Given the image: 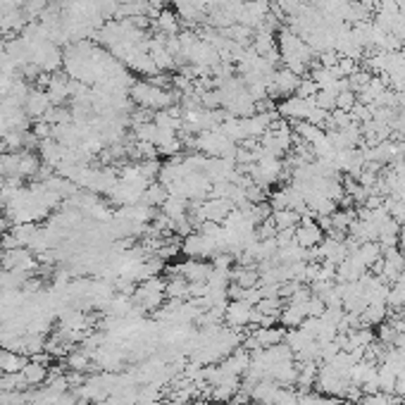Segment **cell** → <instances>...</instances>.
<instances>
[{
    "instance_id": "cell-10",
    "label": "cell",
    "mask_w": 405,
    "mask_h": 405,
    "mask_svg": "<svg viewBox=\"0 0 405 405\" xmlns=\"http://www.w3.org/2000/svg\"><path fill=\"white\" fill-rule=\"evenodd\" d=\"M22 374H24V379H27V384H40V381H45L48 379V367L45 364H40L36 360H29L27 362V367L22 369Z\"/></svg>"
},
{
    "instance_id": "cell-5",
    "label": "cell",
    "mask_w": 405,
    "mask_h": 405,
    "mask_svg": "<svg viewBox=\"0 0 405 405\" xmlns=\"http://www.w3.org/2000/svg\"><path fill=\"white\" fill-rule=\"evenodd\" d=\"M253 308H256V305L246 303V300H231V303H227L224 320H227L229 327H234V329L248 327V324H251V317H253Z\"/></svg>"
},
{
    "instance_id": "cell-9",
    "label": "cell",
    "mask_w": 405,
    "mask_h": 405,
    "mask_svg": "<svg viewBox=\"0 0 405 405\" xmlns=\"http://www.w3.org/2000/svg\"><path fill=\"white\" fill-rule=\"evenodd\" d=\"M272 219H274V227L277 231H281V229H293V227H298V222H300V215L296 210H274L272 212Z\"/></svg>"
},
{
    "instance_id": "cell-6",
    "label": "cell",
    "mask_w": 405,
    "mask_h": 405,
    "mask_svg": "<svg viewBox=\"0 0 405 405\" xmlns=\"http://www.w3.org/2000/svg\"><path fill=\"white\" fill-rule=\"evenodd\" d=\"M153 29L158 34H162V36H167V38H170V36H179V34H182V20H179V15L175 13V10L162 8L160 15L155 17Z\"/></svg>"
},
{
    "instance_id": "cell-14",
    "label": "cell",
    "mask_w": 405,
    "mask_h": 405,
    "mask_svg": "<svg viewBox=\"0 0 405 405\" xmlns=\"http://www.w3.org/2000/svg\"><path fill=\"white\" fill-rule=\"evenodd\" d=\"M358 3H360L362 8H367L369 13H374V10H377L379 5H381V0H358Z\"/></svg>"
},
{
    "instance_id": "cell-7",
    "label": "cell",
    "mask_w": 405,
    "mask_h": 405,
    "mask_svg": "<svg viewBox=\"0 0 405 405\" xmlns=\"http://www.w3.org/2000/svg\"><path fill=\"white\" fill-rule=\"evenodd\" d=\"M189 207H191L189 198H182V196H167V200L160 205V212H165L170 219H177L182 215H189Z\"/></svg>"
},
{
    "instance_id": "cell-11",
    "label": "cell",
    "mask_w": 405,
    "mask_h": 405,
    "mask_svg": "<svg viewBox=\"0 0 405 405\" xmlns=\"http://www.w3.org/2000/svg\"><path fill=\"white\" fill-rule=\"evenodd\" d=\"M317 84L315 81H312L310 77H303L300 79V84H298V91H296V96L298 98H303V101H312V98L317 96Z\"/></svg>"
},
{
    "instance_id": "cell-13",
    "label": "cell",
    "mask_w": 405,
    "mask_h": 405,
    "mask_svg": "<svg viewBox=\"0 0 405 405\" xmlns=\"http://www.w3.org/2000/svg\"><path fill=\"white\" fill-rule=\"evenodd\" d=\"M69 367L77 369V372H84V369H89V355L86 353H74V355H69Z\"/></svg>"
},
{
    "instance_id": "cell-4",
    "label": "cell",
    "mask_w": 405,
    "mask_h": 405,
    "mask_svg": "<svg viewBox=\"0 0 405 405\" xmlns=\"http://www.w3.org/2000/svg\"><path fill=\"white\" fill-rule=\"evenodd\" d=\"M45 94H48L50 103L53 105H65V103L72 98V79L65 77V74H50L48 86H45Z\"/></svg>"
},
{
    "instance_id": "cell-12",
    "label": "cell",
    "mask_w": 405,
    "mask_h": 405,
    "mask_svg": "<svg viewBox=\"0 0 405 405\" xmlns=\"http://www.w3.org/2000/svg\"><path fill=\"white\" fill-rule=\"evenodd\" d=\"M355 103H358L355 91H341V94H337V108L334 110H346V112H351V110L355 108Z\"/></svg>"
},
{
    "instance_id": "cell-16",
    "label": "cell",
    "mask_w": 405,
    "mask_h": 405,
    "mask_svg": "<svg viewBox=\"0 0 405 405\" xmlns=\"http://www.w3.org/2000/svg\"><path fill=\"white\" fill-rule=\"evenodd\" d=\"M146 3H148V5H153L155 10H162V8H165V0H146Z\"/></svg>"
},
{
    "instance_id": "cell-1",
    "label": "cell",
    "mask_w": 405,
    "mask_h": 405,
    "mask_svg": "<svg viewBox=\"0 0 405 405\" xmlns=\"http://www.w3.org/2000/svg\"><path fill=\"white\" fill-rule=\"evenodd\" d=\"M293 241H296L300 248L310 251V248L320 246L324 241V229L320 227V222H312L310 215H303L296 227V234H293Z\"/></svg>"
},
{
    "instance_id": "cell-3",
    "label": "cell",
    "mask_w": 405,
    "mask_h": 405,
    "mask_svg": "<svg viewBox=\"0 0 405 405\" xmlns=\"http://www.w3.org/2000/svg\"><path fill=\"white\" fill-rule=\"evenodd\" d=\"M24 112H27V117L29 119H43L45 117V112H48L50 108H53V103H50V98L48 94H45V89H36V86H31L29 89V94L24 98Z\"/></svg>"
},
{
    "instance_id": "cell-8",
    "label": "cell",
    "mask_w": 405,
    "mask_h": 405,
    "mask_svg": "<svg viewBox=\"0 0 405 405\" xmlns=\"http://www.w3.org/2000/svg\"><path fill=\"white\" fill-rule=\"evenodd\" d=\"M167 189H165V184H160V182H150L148 186H146V191H143V196H141V202H146V205H150V207H158L162 205V202L167 200Z\"/></svg>"
},
{
    "instance_id": "cell-2",
    "label": "cell",
    "mask_w": 405,
    "mask_h": 405,
    "mask_svg": "<svg viewBox=\"0 0 405 405\" xmlns=\"http://www.w3.org/2000/svg\"><path fill=\"white\" fill-rule=\"evenodd\" d=\"M312 105H315V101H303L298 96H291L277 103V115H281L284 119H291V122H303L308 119Z\"/></svg>"
},
{
    "instance_id": "cell-15",
    "label": "cell",
    "mask_w": 405,
    "mask_h": 405,
    "mask_svg": "<svg viewBox=\"0 0 405 405\" xmlns=\"http://www.w3.org/2000/svg\"><path fill=\"white\" fill-rule=\"evenodd\" d=\"M398 251L405 256V224H401V231H398Z\"/></svg>"
}]
</instances>
